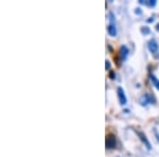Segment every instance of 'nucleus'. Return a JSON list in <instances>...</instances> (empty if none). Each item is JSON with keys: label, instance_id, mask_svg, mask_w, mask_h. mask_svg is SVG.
Segmentation results:
<instances>
[{"label": "nucleus", "instance_id": "f257e3e1", "mask_svg": "<svg viewBox=\"0 0 159 157\" xmlns=\"http://www.w3.org/2000/svg\"><path fill=\"white\" fill-rule=\"evenodd\" d=\"M109 16H110V24L108 26L107 31L110 36H116L117 35V28H116L115 24V16H114L112 13H109Z\"/></svg>", "mask_w": 159, "mask_h": 157}, {"label": "nucleus", "instance_id": "f03ea898", "mask_svg": "<svg viewBox=\"0 0 159 157\" xmlns=\"http://www.w3.org/2000/svg\"><path fill=\"white\" fill-rule=\"evenodd\" d=\"M156 102V100L154 99V97L152 96V95H150V93H144L142 97H141V99H140V103H141V105H143V106H145V105L147 104H154Z\"/></svg>", "mask_w": 159, "mask_h": 157}, {"label": "nucleus", "instance_id": "7ed1b4c3", "mask_svg": "<svg viewBox=\"0 0 159 157\" xmlns=\"http://www.w3.org/2000/svg\"><path fill=\"white\" fill-rule=\"evenodd\" d=\"M116 143H117V140H116L115 135L108 134L107 136H106V138H105V145H106V148H107V149H115Z\"/></svg>", "mask_w": 159, "mask_h": 157}, {"label": "nucleus", "instance_id": "20e7f679", "mask_svg": "<svg viewBox=\"0 0 159 157\" xmlns=\"http://www.w3.org/2000/svg\"><path fill=\"white\" fill-rule=\"evenodd\" d=\"M117 95H118V99H119V102L121 105H125L127 102V99L125 97V93H124V90L122 87H118L117 89Z\"/></svg>", "mask_w": 159, "mask_h": 157}, {"label": "nucleus", "instance_id": "39448f33", "mask_svg": "<svg viewBox=\"0 0 159 157\" xmlns=\"http://www.w3.org/2000/svg\"><path fill=\"white\" fill-rule=\"evenodd\" d=\"M147 48H148V50H150L152 53H157V52H158L159 46H158V44H157L156 39L152 38L151 40H148V43H147Z\"/></svg>", "mask_w": 159, "mask_h": 157}, {"label": "nucleus", "instance_id": "423d86ee", "mask_svg": "<svg viewBox=\"0 0 159 157\" xmlns=\"http://www.w3.org/2000/svg\"><path fill=\"white\" fill-rule=\"evenodd\" d=\"M136 133H137V135H138V137H139L140 140H141L143 143H144V145H145V146H147L148 150H151L152 149L151 142L148 141V139L147 138V136H145V135H144L142 132H140V131H136Z\"/></svg>", "mask_w": 159, "mask_h": 157}, {"label": "nucleus", "instance_id": "0eeeda50", "mask_svg": "<svg viewBox=\"0 0 159 157\" xmlns=\"http://www.w3.org/2000/svg\"><path fill=\"white\" fill-rule=\"evenodd\" d=\"M120 55H121V60H126L127 55H128V49H127V47H125V46H122V47H121Z\"/></svg>", "mask_w": 159, "mask_h": 157}, {"label": "nucleus", "instance_id": "6e6552de", "mask_svg": "<svg viewBox=\"0 0 159 157\" xmlns=\"http://www.w3.org/2000/svg\"><path fill=\"white\" fill-rule=\"evenodd\" d=\"M150 79H151L153 85H154L156 88L159 90V80H158V79H157V78H156L154 74H150Z\"/></svg>", "mask_w": 159, "mask_h": 157}, {"label": "nucleus", "instance_id": "1a4fd4ad", "mask_svg": "<svg viewBox=\"0 0 159 157\" xmlns=\"http://www.w3.org/2000/svg\"><path fill=\"white\" fill-rule=\"evenodd\" d=\"M140 3L142 4H147V5H148V7H155L156 5V0H148V1H144V0H140Z\"/></svg>", "mask_w": 159, "mask_h": 157}, {"label": "nucleus", "instance_id": "9d476101", "mask_svg": "<svg viewBox=\"0 0 159 157\" xmlns=\"http://www.w3.org/2000/svg\"><path fill=\"white\" fill-rule=\"evenodd\" d=\"M141 32L144 33V34H148V33H150V29L143 27V28H141Z\"/></svg>", "mask_w": 159, "mask_h": 157}, {"label": "nucleus", "instance_id": "9b49d317", "mask_svg": "<svg viewBox=\"0 0 159 157\" xmlns=\"http://www.w3.org/2000/svg\"><path fill=\"white\" fill-rule=\"evenodd\" d=\"M105 69L106 70L110 69V63H109V60H105Z\"/></svg>", "mask_w": 159, "mask_h": 157}, {"label": "nucleus", "instance_id": "f8f14e48", "mask_svg": "<svg viewBox=\"0 0 159 157\" xmlns=\"http://www.w3.org/2000/svg\"><path fill=\"white\" fill-rule=\"evenodd\" d=\"M115 72H114V71H110V73H109V77H110V79H112V80H114V79H115Z\"/></svg>", "mask_w": 159, "mask_h": 157}, {"label": "nucleus", "instance_id": "ddd939ff", "mask_svg": "<svg viewBox=\"0 0 159 157\" xmlns=\"http://www.w3.org/2000/svg\"><path fill=\"white\" fill-rule=\"evenodd\" d=\"M136 13H137V14H138V13H139V14H141V11H140V9H137V11H136Z\"/></svg>", "mask_w": 159, "mask_h": 157}, {"label": "nucleus", "instance_id": "4468645a", "mask_svg": "<svg viewBox=\"0 0 159 157\" xmlns=\"http://www.w3.org/2000/svg\"><path fill=\"white\" fill-rule=\"evenodd\" d=\"M156 30H157V31H159V24H156Z\"/></svg>", "mask_w": 159, "mask_h": 157}]
</instances>
